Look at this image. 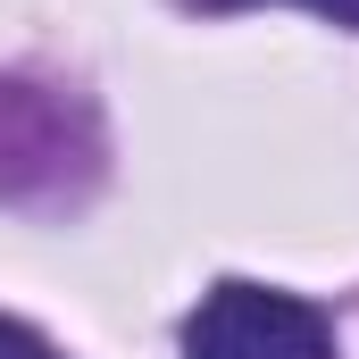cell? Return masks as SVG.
<instances>
[{
  "label": "cell",
  "instance_id": "cell-3",
  "mask_svg": "<svg viewBox=\"0 0 359 359\" xmlns=\"http://www.w3.org/2000/svg\"><path fill=\"white\" fill-rule=\"evenodd\" d=\"M0 359H59L34 326H17V318H0Z\"/></svg>",
  "mask_w": 359,
  "mask_h": 359
},
{
  "label": "cell",
  "instance_id": "cell-4",
  "mask_svg": "<svg viewBox=\"0 0 359 359\" xmlns=\"http://www.w3.org/2000/svg\"><path fill=\"white\" fill-rule=\"evenodd\" d=\"M192 8H251V0H192ZM301 8H318L334 25H359V0H301Z\"/></svg>",
  "mask_w": 359,
  "mask_h": 359
},
{
  "label": "cell",
  "instance_id": "cell-1",
  "mask_svg": "<svg viewBox=\"0 0 359 359\" xmlns=\"http://www.w3.org/2000/svg\"><path fill=\"white\" fill-rule=\"evenodd\" d=\"M100 168L92 126L76 100L42 84H0V201L8 209H59Z\"/></svg>",
  "mask_w": 359,
  "mask_h": 359
},
{
  "label": "cell",
  "instance_id": "cell-2",
  "mask_svg": "<svg viewBox=\"0 0 359 359\" xmlns=\"http://www.w3.org/2000/svg\"><path fill=\"white\" fill-rule=\"evenodd\" d=\"M184 359H334V326L301 292L226 276L184 318Z\"/></svg>",
  "mask_w": 359,
  "mask_h": 359
}]
</instances>
